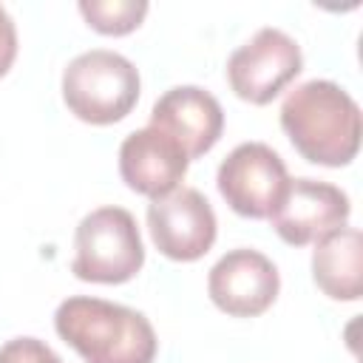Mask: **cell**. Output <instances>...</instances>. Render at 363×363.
<instances>
[{
	"mask_svg": "<svg viewBox=\"0 0 363 363\" xmlns=\"http://www.w3.org/2000/svg\"><path fill=\"white\" fill-rule=\"evenodd\" d=\"M281 128L312 164L343 167L360 150L363 119L357 102L332 79H309L286 94Z\"/></svg>",
	"mask_w": 363,
	"mask_h": 363,
	"instance_id": "obj_1",
	"label": "cell"
},
{
	"mask_svg": "<svg viewBox=\"0 0 363 363\" xmlns=\"http://www.w3.org/2000/svg\"><path fill=\"white\" fill-rule=\"evenodd\" d=\"M54 329L85 363H153L159 349L142 312L88 295L65 298L54 312Z\"/></svg>",
	"mask_w": 363,
	"mask_h": 363,
	"instance_id": "obj_2",
	"label": "cell"
},
{
	"mask_svg": "<svg viewBox=\"0 0 363 363\" xmlns=\"http://www.w3.org/2000/svg\"><path fill=\"white\" fill-rule=\"evenodd\" d=\"M139 68L108 48H91L62 71V99L88 125H113L139 102Z\"/></svg>",
	"mask_w": 363,
	"mask_h": 363,
	"instance_id": "obj_3",
	"label": "cell"
},
{
	"mask_svg": "<svg viewBox=\"0 0 363 363\" xmlns=\"http://www.w3.org/2000/svg\"><path fill=\"white\" fill-rule=\"evenodd\" d=\"M145 264V244L136 218L125 207L88 213L74 233L71 272L91 284H125Z\"/></svg>",
	"mask_w": 363,
	"mask_h": 363,
	"instance_id": "obj_4",
	"label": "cell"
},
{
	"mask_svg": "<svg viewBox=\"0 0 363 363\" xmlns=\"http://www.w3.org/2000/svg\"><path fill=\"white\" fill-rule=\"evenodd\" d=\"M303 68L301 45L281 28H261L227 60V82L233 94L250 105L272 102Z\"/></svg>",
	"mask_w": 363,
	"mask_h": 363,
	"instance_id": "obj_5",
	"label": "cell"
},
{
	"mask_svg": "<svg viewBox=\"0 0 363 363\" xmlns=\"http://www.w3.org/2000/svg\"><path fill=\"white\" fill-rule=\"evenodd\" d=\"M284 159L264 142H244L227 153L218 164V193L221 199L247 218H267L286 187Z\"/></svg>",
	"mask_w": 363,
	"mask_h": 363,
	"instance_id": "obj_6",
	"label": "cell"
},
{
	"mask_svg": "<svg viewBox=\"0 0 363 363\" xmlns=\"http://www.w3.org/2000/svg\"><path fill=\"white\" fill-rule=\"evenodd\" d=\"M349 213L352 204L340 187L315 179H289L267 218L286 244L306 247L346 227Z\"/></svg>",
	"mask_w": 363,
	"mask_h": 363,
	"instance_id": "obj_7",
	"label": "cell"
},
{
	"mask_svg": "<svg viewBox=\"0 0 363 363\" xmlns=\"http://www.w3.org/2000/svg\"><path fill=\"white\" fill-rule=\"evenodd\" d=\"M147 230L162 255L199 261L216 244L218 224L210 201L196 187H176L147 204Z\"/></svg>",
	"mask_w": 363,
	"mask_h": 363,
	"instance_id": "obj_8",
	"label": "cell"
},
{
	"mask_svg": "<svg viewBox=\"0 0 363 363\" xmlns=\"http://www.w3.org/2000/svg\"><path fill=\"white\" fill-rule=\"evenodd\" d=\"M281 289L278 267L258 250H230L207 275L210 301L233 318H255L267 312Z\"/></svg>",
	"mask_w": 363,
	"mask_h": 363,
	"instance_id": "obj_9",
	"label": "cell"
},
{
	"mask_svg": "<svg viewBox=\"0 0 363 363\" xmlns=\"http://www.w3.org/2000/svg\"><path fill=\"white\" fill-rule=\"evenodd\" d=\"M187 153L176 139H170L164 130L147 125L125 136L119 147V173L122 182L150 201L173 193L179 182L187 173Z\"/></svg>",
	"mask_w": 363,
	"mask_h": 363,
	"instance_id": "obj_10",
	"label": "cell"
},
{
	"mask_svg": "<svg viewBox=\"0 0 363 363\" xmlns=\"http://www.w3.org/2000/svg\"><path fill=\"white\" fill-rule=\"evenodd\" d=\"M147 125L176 139L182 150L187 153V159L193 162L204 156L207 150H213L216 142L221 139L224 111L210 91L199 85H179V88L164 91L156 99Z\"/></svg>",
	"mask_w": 363,
	"mask_h": 363,
	"instance_id": "obj_11",
	"label": "cell"
},
{
	"mask_svg": "<svg viewBox=\"0 0 363 363\" xmlns=\"http://www.w3.org/2000/svg\"><path fill=\"white\" fill-rule=\"evenodd\" d=\"M312 278L332 301H357L363 292V235L357 227H340L312 250Z\"/></svg>",
	"mask_w": 363,
	"mask_h": 363,
	"instance_id": "obj_12",
	"label": "cell"
},
{
	"mask_svg": "<svg viewBox=\"0 0 363 363\" xmlns=\"http://www.w3.org/2000/svg\"><path fill=\"white\" fill-rule=\"evenodd\" d=\"M79 14L94 31L108 37H122L142 26L147 14V3L145 0H82Z\"/></svg>",
	"mask_w": 363,
	"mask_h": 363,
	"instance_id": "obj_13",
	"label": "cell"
},
{
	"mask_svg": "<svg viewBox=\"0 0 363 363\" xmlns=\"http://www.w3.org/2000/svg\"><path fill=\"white\" fill-rule=\"evenodd\" d=\"M0 363H62V357L37 337H14L0 346Z\"/></svg>",
	"mask_w": 363,
	"mask_h": 363,
	"instance_id": "obj_14",
	"label": "cell"
},
{
	"mask_svg": "<svg viewBox=\"0 0 363 363\" xmlns=\"http://www.w3.org/2000/svg\"><path fill=\"white\" fill-rule=\"evenodd\" d=\"M14 57H17V28L11 14L0 6V77L9 74V68L14 65Z\"/></svg>",
	"mask_w": 363,
	"mask_h": 363,
	"instance_id": "obj_15",
	"label": "cell"
}]
</instances>
